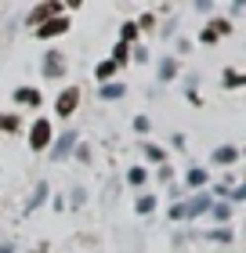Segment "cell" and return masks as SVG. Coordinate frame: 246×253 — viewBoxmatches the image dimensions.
I'll list each match as a JSON object with an SVG mask.
<instances>
[{
    "instance_id": "cell-1",
    "label": "cell",
    "mask_w": 246,
    "mask_h": 253,
    "mask_svg": "<svg viewBox=\"0 0 246 253\" xmlns=\"http://www.w3.org/2000/svg\"><path fill=\"white\" fill-rule=\"evenodd\" d=\"M210 206H214V203H210V195H196V199H189V203H178L170 210V217H174V221H192V217L206 213Z\"/></svg>"
},
{
    "instance_id": "cell-2",
    "label": "cell",
    "mask_w": 246,
    "mask_h": 253,
    "mask_svg": "<svg viewBox=\"0 0 246 253\" xmlns=\"http://www.w3.org/2000/svg\"><path fill=\"white\" fill-rule=\"evenodd\" d=\"M48 141H51V123L48 120H40V123H33V134H29V145L37 148H48Z\"/></svg>"
},
{
    "instance_id": "cell-3",
    "label": "cell",
    "mask_w": 246,
    "mask_h": 253,
    "mask_svg": "<svg viewBox=\"0 0 246 253\" xmlns=\"http://www.w3.org/2000/svg\"><path fill=\"white\" fill-rule=\"evenodd\" d=\"M76 101H80V90L76 87H69V90H62V98H58V116H69V112L76 109Z\"/></svg>"
},
{
    "instance_id": "cell-4",
    "label": "cell",
    "mask_w": 246,
    "mask_h": 253,
    "mask_svg": "<svg viewBox=\"0 0 246 253\" xmlns=\"http://www.w3.org/2000/svg\"><path fill=\"white\" fill-rule=\"evenodd\" d=\"M65 29H69V18H51L37 29V37H58V33H65Z\"/></svg>"
},
{
    "instance_id": "cell-5",
    "label": "cell",
    "mask_w": 246,
    "mask_h": 253,
    "mask_svg": "<svg viewBox=\"0 0 246 253\" xmlns=\"http://www.w3.org/2000/svg\"><path fill=\"white\" fill-rule=\"evenodd\" d=\"M62 7H65V4H40V7L29 15V22H33V26H44V22H48L54 11H62Z\"/></svg>"
},
{
    "instance_id": "cell-6",
    "label": "cell",
    "mask_w": 246,
    "mask_h": 253,
    "mask_svg": "<svg viewBox=\"0 0 246 253\" xmlns=\"http://www.w3.org/2000/svg\"><path fill=\"white\" fill-rule=\"evenodd\" d=\"M73 145H76V134L69 130V134H62V137H58V145H54V152H51V156H54V159H65Z\"/></svg>"
},
{
    "instance_id": "cell-7",
    "label": "cell",
    "mask_w": 246,
    "mask_h": 253,
    "mask_svg": "<svg viewBox=\"0 0 246 253\" xmlns=\"http://www.w3.org/2000/svg\"><path fill=\"white\" fill-rule=\"evenodd\" d=\"M44 73H48V76H62V73H65L62 54H48V62H44Z\"/></svg>"
},
{
    "instance_id": "cell-8",
    "label": "cell",
    "mask_w": 246,
    "mask_h": 253,
    "mask_svg": "<svg viewBox=\"0 0 246 253\" xmlns=\"http://www.w3.org/2000/svg\"><path fill=\"white\" fill-rule=\"evenodd\" d=\"M225 33H228V22H210L206 33H203V40H206V43H214L217 37H225Z\"/></svg>"
},
{
    "instance_id": "cell-9",
    "label": "cell",
    "mask_w": 246,
    "mask_h": 253,
    "mask_svg": "<svg viewBox=\"0 0 246 253\" xmlns=\"http://www.w3.org/2000/svg\"><path fill=\"white\" fill-rule=\"evenodd\" d=\"M236 159H239V152L232 145H225V148H217V152H214V163H236Z\"/></svg>"
},
{
    "instance_id": "cell-10",
    "label": "cell",
    "mask_w": 246,
    "mask_h": 253,
    "mask_svg": "<svg viewBox=\"0 0 246 253\" xmlns=\"http://www.w3.org/2000/svg\"><path fill=\"white\" fill-rule=\"evenodd\" d=\"M15 98H18V101H26V105H40V94H37L33 87H22Z\"/></svg>"
},
{
    "instance_id": "cell-11",
    "label": "cell",
    "mask_w": 246,
    "mask_h": 253,
    "mask_svg": "<svg viewBox=\"0 0 246 253\" xmlns=\"http://www.w3.org/2000/svg\"><path fill=\"white\" fill-rule=\"evenodd\" d=\"M44 199H48V185H37V192H33V199H29L26 210H37V206H40Z\"/></svg>"
},
{
    "instance_id": "cell-12",
    "label": "cell",
    "mask_w": 246,
    "mask_h": 253,
    "mask_svg": "<svg viewBox=\"0 0 246 253\" xmlns=\"http://www.w3.org/2000/svg\"><path fill=\"white\" fill-rule=\"evenodd\" d=\"M142 152H145V156L152 159V163H163V156H167V152H163V148H159V145H145V148H142Z\"/></svg>"
},
{
    "instance_id": "cell-13",
    "label": "cell",
    "mask_w": 246,
    "mask_h": 253,
    "mask_svg": "<svg viewBox=\"0 0 246 253\" xmlns=\"http://www.w3.org/2000/svg\"><path fill=\"white\" fill-rule=\"evenodd\" d=\"M120 94H123V87H120V84H105V87H101V98H109V101H116Z\"/></svg>"
},
{
    "instance_id": "cell-14",
    "label": "cell",
    "mask_w": 246,
    "mask_h": 253,
    "mask_svg": "<svg viewBox=\"0 0 246 253\" xmlns=\"http://www.w3.org/2000/svg\"><path fill=\"white\" fill-rule=\"evenodd\" d=\"M203 239H210V243H228L232 232H228V228H217V232H210V235H203Z\"/></svg>"
},
{
    "instance_id": "cell-15",
    "label": "cell",
    "mask_w": 246,
    "mask_h": 253,
    "mask_svg": "<svg viewBox=\"0 0 246 253\" xmlns=\"http://www.w3.org/2000/svg\"><path fill=\"white\" fill-rule=\"evenodd\" d=\"M112 73H116V65H112V62H101V65L95 69V76H98V80H109Z\"/></svg>"
},
{
    "instance_id": "cell-16",
    "label": "cell",
    "mask_w": 246,
    "mask_h": 253,
    "mask_svg": "<svg viewBox=\"0 0 246 253\" xmlns=\"http://www.w3.org/2000/svg\"><path fill=\"white\" fill-rule=\"evenodd\" d=\"M152 210H156V199H152V195L138 199V213H152Z\"/></svg>"
},
{
    "instance_id": "cell-17",
    "label": "cell",
    "mask_w": 246,
    "mask_h": 253,
    "mask_svg": "<svg viewBox=\"0 0 246 253\" xmlns=\"http://www.w3.org/2000/svg\"><path fill=\"white\" fill-rule=\"evenodd\" d=\"M0 130H18V116H0Z\"/></svg>"
},
{
    "instance_id": "cell-18",
    "label": "cell",
    "mask_w": 246,
    "mask_h": 253,
    "mask_svg": "<svg viewBox=\"0 0 246 253\" xmlns=\"http://www.w3.org/2000/svg\"><path fill=\"white\" fill-rule=\"evenodd\" d=\"M174 73H178V62H163L159 65V80H170Z\"/></svg>"
},
{
    "instance_id": "cell-19",
    "label": "cell",
    "mask_w": 246,
    "mask_h": 253,
    "mask_svg": "<svg viewBox=\"0 0 246 253\" xmlns=\"http://www.w3.org/2000/svg\"><path fill=\"white\" fill-rule=\"evenodd\" d=\"M189 185H192V188L206 185V174H203V170H189Z\"/></svg>"
},
{
    "instance_id": "cell-20",
    "label": "cell",
    "mask_w": 246,
    "mask_h": 253,
    "mask_svg": "<svg viewBox=\"0 0 246 253\" xmlns=\"http://www.w3.org/2000/svg\"><path fill=\"white\" fill-rule=\"evenodd\" d=\"M210 213H214V217H217V221H228V213H232V210H228V206H225V203H217V206H214V210H210Z\"/></svg>"
},
{
    "instance_id": "cell-21",
    "label": "cell",
    "mask_w": 246,
    "mask_h": 253,
    "mask_svg": "<svg viewBox=\"0 0 246 253\" xmlns=\"http://www.w3.org/2000/svg\"><path fill=\"white\" fill-rule=\"evenodd\" d=\"M138 37V26H134V22H127V26H123V43H131Z\"/></svg>"
},
{
    "instance_id": "cell-22",
    "label": "cell",
    "mask_w": 246,
    "mask_h": 253,
    "mask_svg": "<svg viewBox=\"0 0 246 253\" xmlns=\"http://www.w3.org/2000/svg\"><path fill=\"white\" fill-rule=\"evenodd\" d=\"M116 69H120V65H127V43H120V47H116V62H112Z\"/></svg>"
},
{
    "instance_id": "cell-23",
    "label": "cell",
    "mask_w": 246,
    "mask_h": 253,
    "mask_svg": "<svg viewBox=\"0 0 246 253\" xmlns=\"http://www.w3.org/2000/svg\"><path fill=\"white\" fill-rule=\"evenodd\" d=\"M127 181H131V185H142V181H145V170H142V167H134V170H131V177H127Z\"/></svg>"
},
{
    "instance_id": "cell-24",
    "label": "cell",
    "mask_w": 246,
    "mask_h": 253,
    "mask_svg": "<svg viewBox=\"0 0 246 253\" xmlns=\"http://www.w3.org/2000/svg\"><path fill=\"white\" fill-rule=\"evenodd\" d=\"M225 84H228V87H243V76H239V73H228Z\"/></svg>"
},
{
    "instance_id": "cell-25",
    "label": "cell",
    "mask_w": 246,
    "mask_h": 253,
    "mask_svg": "<svg viewBox=\"0 0 246 253\" xmlns=\"http://www.w3.org/2000/svg\"><path fill=\"white\" fill-rule=\"evenodd\" d=\"M148 126H152V123H148L145 116H138V120H134V130H138V134H145V130H148Z\"/></svg>"
},
{
    "instance_id": "cell-26",
    "label": "cell",
    "mask_w": 246,
    "mask_h": 253,
    "mask_svg": "<svg viewBox=\"0 0 246 253\" xmlns=\"http://www.w3.org/2000/svg\"><path fill=\"white\" fill-rule=\"evenodd\" d=\"M0 253H11V246H0Z\"/></svg>"
}]
</instances>
